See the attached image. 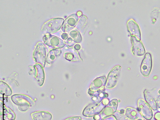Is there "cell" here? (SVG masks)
Wrapping results in <instances>:
<instances>
[{
    "mask_svg": "<svg viewBox=\"0 0 160 120\" xmlns=\"http://www.w3.org/2000/svg\"><path fill=\"white\" fill-rule=\"evenodd\" d=\"M64 21V19L61 18H56L49 20L44 23L42 30L46 33H54L61 29Z\"/></svg>",
    "mask_w": 160,
    "mask_h": 120,
    "instance_id": "obj_1",
    "label": "cell"
},
{
    "mask_svg": "<svg viewBox=\"0 0 160 120\" xmlns=\"http://www.w3.org/2000/svg\"><path fill=\"white\" fill-rule=\"evenodd\" d=\"M46 56V51L44 45L42 42H38L35 47L33 54V58L36 62L41 64L44 67Z\"/></svg>",
    "mask_w": 160,
    "mask_h": 120,
    "instance_id": "obj_2",
    "label": "cell"
},
{
    "mask_svg": "<svg viewBox=\"0 0 160 120\" xmlns=\"http://www.w3.org/2000/svg\"><path fill=\"white\" fill-rule=\"evenodd\" d=\"M138 105L142 116L147 120L152 118L153 113L149 104L144 99L140 98L138 101Z\"/></svg>",
    "mask_w": 160,
    "mask_h": 120,
    "instance_id": "obj_3",
    "label": "cell"
},
{
    "mask_svg": "<svg viewBox=\"0 0 160 120\" xmlns=\"http://www.w3.org/2000/svg\"><path fill=\"white\" fill-rule=\"evenodd\" d=\"M45 43L48 46L56 48H62L64 47L65 43L58 37L50 34H47L43 38Z\"/></svg>",
    "mask_w": 160,
    "mask_h": 120,
    "instance_id": "obj_4",
    "label": "cell"
},
{
    "mask_svg": "<svg viewBox=\"0 0 160 120\" xmlns=\"http://www.w3.org/2000/svg\"><path fill=\"white\" fill-rule=\"evenodd\" d=\"M152 66L151 55L150 53H147L142 61L141 66V72L142 75L145 77H148L151 73Z\"/></svg>",
    "mask_w": 160,
    "mask_h": 120,
    "instance_id": "obj_5",
    "label": "cell"
},
{
    "mask_svg": "<svg viewBox=\"0 0 160 120\" xmlns=\"http://www.w3.org/2000/svg\"><path fill=\"white\" fill-rule=\"evenodd\" d=\"M132 42V51L133 54L134 55L141 56L144 54L145 49L142 43L138 41L136 37H131Z\"/></svg>",
    "mask_w": 160,
    "mask_h": 120,
    "instance_id": "obj_6",
    "label": "cell"
},
{
    "mask_svg": "<svg viewBox=\"0 0 160 120\" xmlns=\"http://www.w3.org/2000/svg\"><path fill=\"white\" fill-rule=\"evenodd\" d=\"M128 28L132 37H134L140 41L141 32L139 26L136 22L133 19H130L128 22Z\"/></svg>",
    "mask_w": 160,
    "mask_h": 120,
    "instance_id": "obj_7",
    "label": "cell"
},
{
    "mask_svg": "<svg viewBox=\"0 0 160 120\" xmlns=\"http://www.w3.org/2000/svg\"><path fill=\"white\" fill-rule=\"evenodd\" d=\"M144 95L146 102L149 104L151 109L154 111L157 110L158 108L152 89H145L144 91Z\"/></svg>",
    "mask_w": 160,
    "mask_h": 120,
    "instance_id": "obj_8",
    "label": "cell"
},
{
    "mask_svg": "<svg viewBox=\"0 0 160 120\" xmlns=\"http://www.w3.org/2000/svg\"><path fill=\"white\" fill-rule=\"evenodd\" d=\"M72 15L65 20L62 27V30L64 32H68L71 30L77 22V18H74L76 15Z\"/></svg>",
    "mask_w": 160,
    "mask_h": 120,
    "instance_id": "obj_9",
    "label": "cell"
},
{
    "mask_svg": "<svg viewBox=\"0 0 160 120\" xmlns=\"http://www.w3.org/2000/svg\"><path fill=\"white\" fill-rule=\"evenodd\" d=\"M31 115L33 120H51L52 118L50 113L44 111L34 112Z\"/></svg>",
    "mask_w": 160,
    "mask_h": 120,
    "instance_id": "obj_10",
    "label": "cell"
},
{
    "mask_svg": "<svg viewBox=\"0 0 160 120\" xmlns=\"http://www.w3.org/2000/svg\"><path fill=\"white\" fill-rule=\"evenodd\" d=\"M126 114L129 118L133 120L142 119V116L138 111L131 108H128L126 109Z\"/></svg>",
    "mask_w": 160,
    "mask_h": 120,
    "instance_id": "obj_11",
    "label": "cell"
},
{
    "mask_svg": "<svg viewBox=\"0 0 160 120\" xmlns=\"http://www.w3.org/2000/svg\"><path fill=\"white\" fill-rule=\"evenodd\" d=\"M62 51L60 49L55 48L50 51L47 56V62H50L56 58L61 55Z\"/></svg>",
    "mask_w": 160,
    "mask_h": 120,
    "instance_id": "obj_12",
    "label": "cell"
},
{
    "mask_svg": "<svg viewBox=\"0 0 160 120\" xmlns=\"http://www.w3.org/2000/svg\"><path fill=\"white\" fill-rule=\"evenodd\" d=\"M152 90L158 108L160 109V89L158 91L156 89H154Z\"/></svg>",
    "mask_w": 160,
    "mask_h": 120,
    "instance_id": "obj_13",
    "label": "cell"
},
{
    "mask_svg": "<svg viewBox=\"0 0 160 120\" xmlns=\"http://www.w3.org/2000/svg\"><path fill=\"white\" fill-rule=\"evenodd\" d=\"M154 118L156 120H160V112H157L155 113Z\"/></svg>",
    "mask_w": 160,
    "mask_h": 120,
    "instance_id": "obj_14",
    "label": "cell"
},
{
    "mask_svg": "<svg viewBox=\"0 0 160 120\" xmlns=\"http://www.w3.org/2000/svg\"><path fill=\"white\" fill-rule=\"evenodd\" d=\"M62 37L63 39H66L68 37V35L67 34L64 33L62 34Z\"/></svg>",
    "mask_w": 160,
    "mask_h": 120,
    "instance_id": "obj_15",
    "label": "cell"
},
{
    "mask_svg": "<svg viewBox=\"0 0 160 120\" xmlns=\"http://www.w3.org/2000/svg\"><path fill=\"white\" fill-rule=\"evenodd\" d=\"M156 120L154 118H152V119H151V120Z\"/></svg>",
    "mask_w": 160,
    "mask_h": 120,
    "instance_id": "obj_16",
    "label": "cell"
},
{
    "mask_svg": "<svg viewBox=\"0 0 160 120\" xmlns=\"http://www.w3.org/2000/svg\"><path fill=\"white\" fill-rule=\"evenodd\" d=\"M138 120H142V119H138Z\"/></svg>",
    "mask_w": 160,
    "mask_h": 120,
    "instance_id": "obj_17",
    "label": "cell"
},
{
    "mask_svg": "<svg viewBox=\"0 0 160 120\" xmlns=\"http://www.w3.org/2000/svg\"></svg>",
    "mask_w": 160,
    "mask_h": 120,
    "instance_id": "obj_18",
    "label": "cell"
}]
</instances>
